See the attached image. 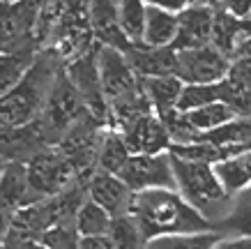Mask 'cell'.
Segmentation results:
<instances>
[{"instance_id":"obj_2","label":"cell","mask_w":251,"mask_h":249,"mask_svg":"<svg viewBox=\"0 0 251 249\" xmlns=\"http://www.w3.org/2000/svg\"><path fill=\"white\" fill-rule=\"evenodd\" d=\"M65 65L53 49L37 53L32 67L12 90L0 97V122L5 125H30L42 115L53 83Z\"/></svg>"},{"instance_id":"obj_7","label":"cell","mask_w":251,"mask_h":249,"mask_svg":"<svg viewBox=\"0 0 251 249\" xmlns=\"http://www.w3.org/2000/svg\"><path fill=\"white\" fill-rule=\"evenodd\" d=\"M28 175L39 196H53L72 185L81 173L58 145H46L28 162Z\"/></svg>"},{"instance_id":"obj_17","label":"cell","mask_w":251,"mask_h":249,"mask_svg":"<svg viewBox=\"0 0 251 249\" xmlns=\"http://www.w3.org/2000/svg\"><path fill=\"white\" fill-rule=\"evenodd\" d=\"M251 35V19H240L228 9H217L214 12V26H212V39L221 53H226L230 60L237 55V49L244 39Z\"/></svg>"},{"instance_id":"obj_40","label":"cell","mask_w":251,"mask_h":249,"mask_svg":"<svg viewBox=\"0 0 251 249\" xmlns=\"http://www.w3.org/2000/svg\"><path fill=\"white\" fill-rule=\"evenodd\" d=\"M5 166H7V162H5V159L0 157V178H2V171H5Z\"/></svg>"},{"instance_id":"obj_16","label":"cell","mask_w":251,"mask_h":249,"mask_svg":"<svg viewBox=\"0 0 251 249\" xmlns=\"http://www.w3.org/2000/svg\"><path fill=\"white\" fill-rule=\"evenodd\" d=\"M90 28L99 44H111L127 51L129 39L120 28V0H90Z\"/></svg>"},{"instance_id":"obj_12","label":"cell","mask_w":251,"mask_h":249,"mask_svg":"<svg viewBox=\"0 0 251 249\" xmlns=\"http://www.w3.org/2000/svg\"><path fill=\"white\" fill-rule=\"evenodd\" d=\"M88 196L97 201L101 208H106L111 215H125L131 210L134 189L122 180L118 173H108L101 168H95L88 175Z\"/></svg>"},{"instance_id":"obj_8","label":"cell","mask_w":251,"mask_h":249,"mask_svg":"<svg viewBox=\"0 0 251 249\" xmlns=\"http://www.w3.org/2000/svg\"><path fill=\"white\" fill-rule=\"evenodd\" d=\"M134 192L152 187H175L173 155L166 152H134L118 173Z\"/></svg>"},{"instance_id":"obj_22","label":"cell","mask_w":251,"mask_h":249,"mask_svg":"<svg viewBox=\"0 0 251 249\" xmlns=\"http://www.w3.org/2000/svg\"><path fill=\"white\" fill-rule=\"evenodd\" d=\"M182 88H184V81L175 74L143 76V90H145V95H148V99L152 102L157 113H164V111L175 109Z\"/></svg>"},{"instance_id":"obj_27","label":"cell","mask_w":251,"mask_h":249,"mask_svg":"<svg viewBox=\"0 0 251 249\" xmlns=\"http://www.w3.org/2000/svg\"><path fill=\"white\" fill-rule=\"evenodd\" d=\"M148 5L145 0H120V28L129 44H141L145 30Z\"/></svg>"},{"instance_id":"obj_3","label":"cell","mask_w":251,"mask_h":249,"mask_svg":"<svg viewBox=\"0 0 251 249\" xmlns=\"http://www.w3.org/2000/svg\"><path fill=\"white\" fill-rule=\"evenodd\" d=\"M173 168L177 192L217 228L230 215L235 198L224 189L219 175L214 173V166L207 162H191L173 155Z\"/></svg>"},{"instance_id":"obj_29","label":"cell","mask_w":251,"mask_h":249,"mask_svg":"<svg viewBox=\"0 0 251 249\" xmlns=\"http://www.w3.org/2000/svg\"><path fill=\"white\" fill-rule=\"evenodd\" d=\"M108 233L113 238L115 247L127 249V247H145V233L138 219L131 215V212H125V215H115L113 221H111V228Z\"/></svg>"},{"instance_id":"obj_25","label":"cell","mask_w":251,"mask_h":249,"mask_svg":"<svg viewBox=\"0 0 251 249\" xmlns=\"http://www.w3.org/2000/svg\"><path fill=\"white\" fill-rule=\"evenodd\" d=\"M177 37V14L159 7H148L143 42L145 46H173Z\"/></svg>"},{"instance_id":"obj_34","label":"cell","mask_w":251,"mask_h":249,"mask_svg":"<svg viewBox=\"0 0 251 249\" xmlns=\"http://www.w3.org/2000/svg\"><path fill=\"white\" fill-rule=\"evenodd\" d=\"M221 9H228L240 19H251V0H226Z\"/></svg>"},{"instance_id":"obj_23","label":"cell","mask_w":251,"mask_h":249,"mask_svg":"<svg viewBox=\"0 0 251 249\" xmlns=\"http://www.w3.org/2000/svg\"><path fill=\"white\" fill-rule=\"evenodd\" d=\"M39 49L35 44L16 51H0V97L7 90H12L21 81L25 72L32 67Z\"/></svg>"},{"instance_id":"obj_41","label":"cell","mask_w":251,"mask_h":249,"mask_svg":"<svg viewBox=\"0 0 251 249\" xmlns=\"http://www.w3.org/2000/svg\"><path fill=\"white\" fill-rule=\"evenodd\" d=\"M187 2L191 5V2H207V0H187Z\"/></svg>"},{"instance_id":"obj_19","label":"cell","mask_w":251,"mask_h":249,"mask_svg":"<svg viewBox=\"0 0 251 249\" xmlns=\"http://www.w3.org/2000/svg\"><path fill=\"white\" fill-rule=\"evenodd\" d=\"M214 173L219 175L224 189L233 198H237L244 189L251 187V148L214 162Z\"/></svg>"},{"instance_id":"obj_35","label":"cell","mask_w":251,"mask_h":249,"mask_svg":"<svg viewBox=\"0 0 251 249\" xmlns=\"http://www.w3.org/2000/svg\"><path fill=\"white\" fill-rule=\"evenodd\" d=\"M148 7H159V9H166V12H182L189 2L187 0H145Z\"/></svg>"},{"instance_id":"obj_38","label":"cell","mask_w":251,"mask_h":249,"mask_svg":"<svg viewBox=\"0 0 251 249\" xmlns=\"http://www.w3.org/2000/svg\"><path fill=\"white\" fill-rule=\"evenodd\" d=\"M237 198H240V201H247V203H251V187L244 189V192H242V194H240Z\"/></svg>"},{"instance_id":"obj_11","label":"cell","mask_w":251,"mask_h":249,"mask_svg":"<svg viewBox=\"0 0 251 249\" xmlns=\"http://www.w3.org/2000/svg\"><path fill=\"white\" fill-rule=\"evenodd\" d=\"M120 132L129 145L131 155L134 152H166L171 150V143H173L166 122L157 111H148V113L138 115L136 120L129 122Z\"/></svg>"},{"instance_id":"obj_20","label":"cell","mask_w":251,"mask_h":249,"mask_svg":"<svg viewBox=\"0 0 251 249\" xmlns=\"http://www.w3.org/2000/svg\"><path fill=\"white\" fill-rule=\"evenodd\" d=\"M131 157V150L120 129L104 125L101 134H99L97 143V168L108 171V173H120L122 166L127 164Z\"/></svg>"},{"instance_id":"obj_15","label":"cell","mask_w":251,"mask_h":249,"mask_svg":"<svg viewBox=\"0 0 251 249\" xmlns=\"http://www.w3.org/2000/svg\"><path fill=\"white\" fill-rule=\"evenodd\" d=\"M37 189L32 187L30 175H28V164L25 162H7L2 178H0V208L14 215L25 205L39 201Z\"/></svg>"},{"instance_id":"obj_6","label":"cell","mask_w":251,"mask_h":249,"mask_svg":"<svg viewBox=\"0 0 251 249\" xmlns=\"http://www.w3.org/2000/svg\"><path fill=\"white\" fill-rule=\"evenodd\" d=\"M230 58L214 44L175 49V76L184 83H219L230 72Z\"/></svg>"},{"instance_id":"obj_31","label":"cell","mask_w":251,"mask_h":249,"mask_svg":"<svg viewBox=\"0 0 251 249\" xmlns=\"http://www.w3.org/2000/svg\"><path fill=\"white\" fill-rule=\"evenodd\" d=\"M217 99H221L219 83H184L180 99H177V109L191 111V109H198V106L217 102Z\"/></svg>"},{"instance_id":"obj_5","label":"cell","mask_w":251,"mask_h":249,"mask_svg":"<svg viewBox=\"0 0 251 249\" xmlns=\"http://www.w3.org/2000/svg\"><path fill=\"white\" fill-rule=\"evenodd\" d=\"M97 67L106 104L127 99L143 90V76L138 74L136 67L131 65L127 51H122L118 46H97Z\"/></svg>"},{"instance_id":"obj_24","label":"cell","mask_w":251,"mask_h":249,"mask_svg":"<svg viewBox=\"0 0 251 249\" xmlns=\"http://www.w3.org/2000/svg\"><path fill=\"white\" fill-rule=\"evenodd\" d=\"M224 238L219 228H205V231H180V233L154 235L148 240L145 247H168V249H210L217 247Z\"/></svg>"},{"instance_id":"obj_28","label":"cell","mask_w":251,"mask_h":249,"mask_svg":"<svg viewBox=\"0 0 251 249\" xmlns=\"http://www.w3.org/2000/svg\"><path fill=\"white\" fill-rule=\"evenodd\" d=\"M111 221H113V215H111L106 208H101L97 201H92L90 196L81 205V210H78V215H76V228L81 235L108 233Z\"/></svg>"},{"instance_id":"obj_39","label":"cell","mask_w":251,"mask_h":249,"mask_svg":"<svg viewBox=\"0 0 251 249\" xmlns=\"http://www.w3.org/2000/svg\"><path fill=\"white\" fill-rule=\"evenodd\" d=\"M207 2H210V5H212L214 9H221L224 5H226V0H207Z\"/></svg>"},{"instance_id":"obj_42","label":"cell","mask_w":251,"mask_h":249,"mask_svg":"<svg viewBox=\"0 0 251 249\" xmlns=\"http://www.w3.org/2000/svg\"><path fill=\"white\" fill-rule=\"evenodd\" d=\"M0 2H16V0H0Z\"/></svg>"},{"instance_id":"obj_14","label":"cell","mask_w":251,"mask_h":249,"mask_svg":"<svg viewBox=\"0 0 251 249\" xmlns=\"http://www.w3.org/2000/svg\"><path fill=\"white\" fill-rule=\"evenodd\" d=\"M46 141L37 122L30 125H5L0 122V157L5 162H30L39 150L46 148Z\"/></svg>"},{"instance_id":"obj_10","label":"cell","mask_w":251,"mask_h":249,"mask_svg":"<svg viewBox=\"0 0 251 249\" xmlns=\"http://www.w3.org/2000/svg\"><path fill=\"white\" fill-rule=\"evenodd\" d=\"M65 72L72 79V83L76 85V90L81 92V97H83L85 106L90 109V113H95L99 120L106 122L108 104L106 97H104V90H101V81H99L97 49L74 58L69 65H65Z\"/></svg>"},{"instance_id":"obj_36","label":"cell","mask_w":251,"mask_h":249,"mask_svg":"<svg viewBox=\"0 0 251 249\" xmlns=\"http://www.w3.org/2000/svg\"><path fill=\"white\" fill-rule=\"evenodd\" d=\"M9 221H12V212L0 208V245H5V235L9 231Z\"/></svg>"},{"instance_id":"obj_32","label":"cell","mask_w":251,"mask_h":249,"mask_svg":"<svg viewBox=\"0 0 251 249\" xmlns=\"http://www.w3.org/2000/svg\"><path fill=\"white\" fill-rule=\"evenodd\" d=\"M81 249H115V242L111 233H97V235H81L78 240Z\"/></svg>"},{"instance_id":"obj_26","label":"cell","mask_w":251,"mask_h":249,"mask_svg":"<svg viewBox=\"0 0 251 249\" xmlns=\"http://www.w3.org/2000/svg\"><path fill=\"white\" fill-rule=\"evenodd\" d=\"M184 113H187L189 122L194 125V129H196V132H201V134L212 132V129L221 127V125H226V122L233 120V118L237 115L235 111H233L226 102H221V99L210 102V104L198 106V109H191V111H184Z\"/></svg>"},{"instance_id":"obj_1","label":"cell","mask_w":251,"mask_h":249,"mask_svg":"<svg viewBox=\"0 0 251 249\" xmlns=\"http://www.w3.org/2000/svg\"><path fill=\"white\" fill-rule=\"evenodd\" d=\"M131 215L145 233V245L154 235L180 233V231H205L214 228L187 198L173 187H152L134 192Z\"/></svg>"},{"instance_id":"obj_18","label":"cell","mask_w":251,"mask_h":249,"mask_svg":"<svg viewBox=\"0 0 251 249\" xmlns=\"http://www.w3.org/2000/svg\"><path fill=\"white\" fill-rule=\"evenodd\" d=\"M131 65L141 76L157 74H175V49L173 46H145L129 44L127 46Z\"/></svg>"},{"instance_id":"obj_33","label":"cell","mask_w":251,"mask_h":249,"mask_svg":"<svg viewBox=\"0 0 251 249\" xmlns=\"http://www.w3.org/2000/svg\"><path fill=\"white\" fill-rule=\"evenodd\" d=\"M230 76H235V79H240L242 83H247L251 88V58H247V55H235L233 58V62H230Z\"/></svg>"},{"instance_id":"obj_37","label":"cell","mask_w":251,"mask_h":249,"mask_svg":"<svg viewBox=\"0 0 251 249\" xmlns=\"http://www.w3.org/2000/svg\"><path fill=\"white\" fill-rule=\"evenodd\" d=\"M237 55H247V58H251V35L244 39L242 44H240V49H237Z\"/></svg>"},{"instance_id":"obj_21","label":"cell","mask_w":251,"mask_h":249,"mask_svg":"<svg viewBox=\"0 0 251 249\" xmlns=\"http://www.w3.org/2000/svg\"><path fill=\"white\" fill-rule=\"evenodd\" d=\"M207 141L217 143L224 150V155H235L240 150H249L251 148V118L244 115H235L233 120H228L226 125L205 132L203 134Z\"/></svg>"},{"instance_id":"obj_4","label":"cell","mask_w":251,"mask_h":249,"mask_svg":"<svg viewBox=\"0 0 251 249\" xmlns=\"http://www.w3.org/2000/svg\"><path fill=\"white\" fill-rule=\"evenodd\" d=\"M85 111H90V109L85 106L81 92L76 90V85L72 83L67 72L62 69L53 83V90L49 95V102H46L44 111H42V115H39L35 122H37V127H39V132H42V136H44L46 143L58 145L60 138L65 136V132H67Z\"/></svg>"},{"instance_id":"obj_13","label":"cell","mask_w":251,"mask_h":249,"mask_svg":"<svg viewBox=\"0 0 251 249\" xmlns=\"http://www.w3.org/2000/svg\"><path fill=\"white\" fill-rule=\"evenodd\" d=\"M217 9L210 2H191L182 12H177V37L173 49H191V46L210 44Z\"/></svg>"},{"instance_id":"obj_30","label":"cell","mask_w":251,"mask_h":249,"mask_svg":"<svg viewBox=\"0 0 251 249\" xmlns=\"http://www.w3.org/2000/svg\"><path fill=\"white\" fill-rule=\"evenodd\" d=\"M81 233L76 228L74 219H60L46 228L42 238H39V247H51V249H74L78 247Z\"/></svg>"},{"instance_id":"obj_9","label":"cell","mask_w":251,"mask_h":249,"mask_svg":"<svg viewBox=\"0 0 251 249\" xmlns=\"http://www.w3.org/2000/svg\"><path fill=\"white\" fill-rule=\"evenodd\" d=\"M37 21L35 0L0 2V51L32 46V28Z\"/></svg>"}]
</instances>
